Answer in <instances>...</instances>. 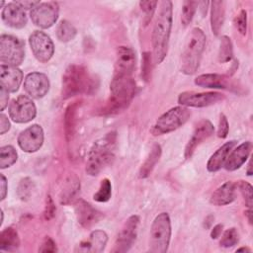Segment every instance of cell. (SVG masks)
Segmentation results:
<instances>
[{
    "instance_id": "c3c4849f",
    "label": "cell",
    "mask_w": 253,
    "mask_h": 253,
    "mask_svg": "<svg viewBox=\"0 0 253 253\" xmlns=\"http://www.w3.org/2000/svg\"><path fill=\"white\" fill-rule=\"evenodd\" d=\"M0 187H1V201H3L6 197L7 194V180L3 174H1V182H0Z\"/></svg>"
},
{
    "instance_id": "e575fe53",
    "label": "cell",
    "mask_w": 253,
    "mask_h": 253,
    "mask_svg": "<svg viewBox=\"0 0 253 253\" xmlns=\"http://www.w3.org/2000/svg\"><path fill=\"white\" fill-rule=\"evenodd\" d=\"M198 6H199V2L198 1L186 0V1L183 2L181 22H182V25L184 27H187L192 22Z\"/></svg>"
},
{
    "instance_id": "ba28073f",
    "label": "cell",
    "mask_w": 253,
    "mask_h": 253,
    "mask_svg": "<svg viewBox=\"0 0 253 253\" xmlns=\"http://www.w3.org/2000/svg\"><path fill=\"white\" fill-rule=\"evenodd\" d=\"M24 42L12 35H2L0 37V60L3 64L17 66L25 57Z\"/></svg>"
},
{
    "instance_id": "836d02e7",
    "label": "cell",
    "mask_w": 253,
    "mask_h": 253,
    "mask_svg": "<svg viewBox=\"0 0 253 253\" xmlns=\"http://www.w3.org/2000/svg\"><path fill=\"white\" fill-rule=\"evenodd\" d=\"M35 191V183L34 181L29 178H23L17 187V195L22 201H28L33 196V193Z\"/></svg>"
},
{
    "instance_id": "7dc6e473",
    "label": "cell",
    "mask_w": 253,
    "mask_h": 253,
    "mask_svg": "<svg viewBox=\"0 0 253 253\" xmlns=\"http://www.w3.org/2000/svg\"><path fill=\"white\" fill-rule=\"evenodd\" d=\"M17 4H19L22 8H24L25 10L26 9H34L37 5H39L41 2L40 1H27V0H24V1H15Z\"/></svg>"
},
{
    "instance_id": "f1b7e54d",
    "label": "cell",
    "mask_w": 253,
    "mask_h": 253,
    "mask_svg": "<svg viewBox=\"0 0 253 253\" xmlns=\"http://www.w3.org/2000/svg\"><path fill=\"white\" fill-rule=\"evenodd\" d=\"M79 191H80L79 180L75 176L69 177L65 181V184L62 188V191L60 194V203L64 205H68L72 203L76 199Z\"/></svg>"
},
{
    "instance_id": "e0dca14e",
    "label": "cell",
    "mask_w": 253,
    "mask_h": 253,
    "mask_svg": "<svg viewBox=\"0 0 253 253\" xmlns=\"http://www.w3.org/2000/svg\"><path fill=\"white\" fill-rule=\"evenodd\" d=\"M213 131H214V127L209 120L200 121L197 124L193 131V134L185 147V151H184L185 158L186 159L191 158L195 150L197 149V147L200 144H202L205 140H207L209 137H211L213 134Z\"/></svg>"
},
{
    "instance_id": "4fadbf2b",
    "label": "cell",
    "mask_w": 253,
    "mask_h": 253,
    "mask_svg": "<svg viewBox=\"0 0 253 253\" xmlns=\"http://www.w3.org/2000/svg\"><path fill=\"white\" fill-rule=\"evenodd\" d=\"M29 43L34 56L40 62H47L53 55L54 45L45 33L35 31L29 37Z\"/></svg>"
},
{
    "instance_id": "cb8c5ba5",
    "label": "cell",
    "mask_w": 253,
    "mask_h": 253,
    "mask_svg": "<svg viewBox=\"0 0 253 253\" xmlns=\"http://www.w3.org/2000/svg\"><path fill=\"white\" fill-rule=\"evenodd\" d=\"M235 189L236 184L232 181H227L211 194L210 202L217 207L231 204L235 200Z\"/></svg>"
},
{
    "instance_id": "484cf974",
    "label": "cell",
    "mask_w": 253,
    "mask_h": 253,
    "mask_svg": "<svg viewBox=\"0 0 253 253\" xmlns=\"http://www.w3.org/2000/svg\"><path fill=\"white\" fill-rule=\"evenodd\" d=\"M211 8V27L215 36H218L225 18V2L220 0L212 1Z\"/></svg>"
},
{
    "instance_id": "3957f363",
    "label": "cell",
    "mask_w": 253,
    "mask_h": 253,
    "mask_svg": "<svg viewBox=\"0 0 253 253\" xmlns=\"http://www.w3.org/2000/svg\"><path fill=\"white\" fill-rule=\"evenodd\" d=\"M110 91V97L99 110V115H116L126 110L135 95L136 83L132 77L113 78Z\"/></svg>"
},
{
    "instance_id": "f907efd6",
    "label": "cell",
    "mask_w": 253,
    "mask_h": 253,
    "mask_svg": "<svg viewBox=\"0 0 253 253\" xmlns=\"http://www.w3.org/2000/svg\"><path fill=\"white\" fill-rule=\"evenodd\" d=\"M210 3L208 2V1H203V2H199V5H201L202 7H201V10H202V15H203V17L206 15V13H207V7H208V5H209Z\"/></svg>"
},
{
    "instance_id": "6da1fadb",
    "label": "cell",
    "mask_w": 253,
    "mask_h": 253,
    "mask_svg": "<svg viewBox=\"0 0 253 253\" xmlns=\"http://www.w3.org/2000/svg\"><path fill=\"white\" fill-rule=\"evenodd\" d=\"M99 86V81L88 69L81 64L69 65L63 75L61 83L62 99H69L80 94H93Z\"/></svg>"
},
{
    "instance_id": "5b68a950",
    "label": "cell",
    "mask_w": 253,
    "mask_h": 253,
    "mask_svg": "<svg viewBox=\"0 0 253 253\" xmlns=\"http://www.w3.org/2000/svg\"><path fill=\"white\" fill-rule=\"evenodd\" d=\"M206 35L200 28H193L188 34L180 59L181 72L186 75L196 73L206 46Z\"/></svg>"
},
{
    "instance_id": "7a4b0ae2",
    "label": "cell",
    "mask_w": 253,
    "mask_h": 253,
    "mask_svg": "<svg viewBox=\"0 0 253 253\" xmlns=\"http://www.w3.org/2000/svg\"><path fill=\"white\" fill-rule=\"evenodd\" d=\"M172 28V2H160L158 16L152 31V59L155 64L161 63L168 50V42Z\"/></svg>"
},
{
    "instance_id": "11a10c76",
    "label": "cell",
    "mask_w": 253,
    "mask_h": 253,
    "mask_svg": "<svg viewBox=\"0 0 253 253\" xmlns=\"http://www.w3.org/2000/svg\"><path fill=\"white\" fill-rule=\"evenodd\" d=\"M3 217H4V213H3V211L1 210V221H0V225H1L2 222H3Z\"/></svg>"
},
{
    "instance_id": "d590c367",
    "label": "cell",
    "mask_w": 253,
    "mask_h": 253,
    "mask_svg": "<svg viewBox=\"0 0 253 253\" xmlns=\"http://www.w3.org/2000/svg\"><path fill=\"white\" fill-rule=\"evenodd\" d=\"M112 196V184L109 179L105 178L101 181L99 190L94 194L93 199L99 203H106Z\"/></svg>"
},
{
    "instance_id": "d4e9b609",
    "label": "cell",
    "mask_w": 253,
    "mask_h": 253,
    "mask_svg": "<svg viewBox=\"0 0 253 253\" xmlns=\"http://www.w3.org/2000/svg\"><path fill=\"white\" fill-rule=\"evenodd\" d=\"M235 140H229L222 144L217 150L213 152V154L210 157L207 163V169L209 172H216L218 171L225 163L230 151L235 146Z\"/></svg>"
},
{
    "instance_id": "b9f144b4",
    "label": "cell",
    "mask_w": 253,
    "mask_h": 253,
    "mask_svg": "<svg viewBox=\"0 0 253 253\" xmlns=\"http://www.w3.org/2000/svg\"><path fill=\"white\" fill-rule=\"evenodd\" d=\"M54 213H55V205H54L51 197L48 195L45 200V207H44V211H43L44 218L47 220L51 219L54 216Z\"/></svg>"
},
{
    "instance_id": "1f68e13d",
    "label": "cell",
    "mask_w": 253,
    "mask_h": 253,
    "mask_svg": "<svg viewBox=\"0 0 253 253\" xmlns=\"http://www.w3.org/2000/svg\"><path fill=\"white\" fill-rule=\"evenodd\" d=\"M232 57H233V46H232L231 40L227 36H222L219 42L217 59L220 63H225L230 61Z\"/></svg>"
},
{
    "instance_id": "5bb4252c",
    "label": "cell",
    "mask_w": 253,
    "mask_h": 253,
    "mask_svg": "<svg viewBox=\"0 0 253 253\" xmlns=\"http://www.w3.org/2000/svg\"><path fill=\"white\" fill-rule=\"evenodd\" d=\"M135 68V53L132 48L122 45L116 53V61L113 78L131 77Z\"/></svg>"
},
{
    "instance_id": "d6a6232c",
    "label": "cell",
    "mask_w": 253,
    "mask_h": 253,
    "mask_svg": "<svg viewBox=\"0 0 253 253\" xmlns=\"http://www.w3.org/2000/svg\"><path fill=\"white\" fill-rule=\"evenodd\" d=\"M17 151L12 145H5L0 148V168L5 169L17 161Z\"/></svg>"
},
{
    "instance_id": "7c38bea8",
    "label": "cell",
    "mask_w": 253,
    "mask_h": 253,
    "mask_svg": "<svg viewBox=\"0 0 253 253\" xmlns=\"http://www.w3.org/2000/svg\"><path fill=\"white\" fill-rule=\"evenodd\" d=\"M224 99V96L218 92H182L178 96V103L184 107L203 108L216 104Z\"/></svg>"
},
{
    "instance_id": "74e56055",
    "label": "cell",
    "mask_w": 253,
    "mask_h": 253,
    "mask_svg": "<svg viewBox=\"0 0 253 253\" xmlns=\"http://www.w3.org/2000/svg\"><path fill=\"white\" fill-rule=\"evenodd\" d=\"M237 188L240 190L243 199L245 201V205L248 209L252 208L253 204V195H252V186L246 182V181H239L238 184L236 185Z\"/></svg>"
},
{
    "instance_id": "83f0119b",
    "label": "cell",
    "mask_w": 253,
    "mask_h": 253,
    "mask_svg": "<svg viewBox=\"0 0 253 253\" xmlns=\"http://www.w3.org/2000/svg\"><path fill=\"white\" fill-rule=\"evenodd\" d=\"M20 246L18 232L13 227H6L0 233V249L3 251H15Z\"/></svg>"
},
{
    "instance_id": "ffe728a7",
    "label": "cell",
    "mask_w": 253,
    "mask_h": 253,
    "mask_svg": "<svg viewBox=\"0 0 253 253\" xmlns=\"http://www.w3.org/2000/svg\"><path fill=\"white\" fill-rule=\"evenodd\" d=\"M74 210L78 222L81 226L85 228L91 227L92 225L97 223L102 217L101 212L94 209L89 203L84 200H77Z\"/></svg>"
},
{
    "instance_id": "2e32d148",
    "label": "cell",
    "mask_w": 253,
    "mask_h": 253,
    "mask_svg": "<svg viewBox=\"0 0 253 253\" xmlns=\"http://www.w3.org/2000/svg\"><path fill=\"white\" fill-rule=\"evenodd\" d=\"M43 143V130L40 125H32L18 136V144L20 148L28 153L38 151Z\"/></svg>"
},
{
    "instance_id": "52a82bcc",
    "label": "cell",
    "mask_w": 253,
    "mask_h": 253,
    "mask_svg": "<svg viewBox=\"0 0 253 253\" xmlns=\"http://www.w3.org/2000/svg\"><path fill=\"white\" fill-rule=\"evenodd\" d=\"M191 117L187 107L177 106L162 114L152 126L150 131L153 135H161L176 130L182 126Z\"/></svg>"
},
{
    "instance_id": "9c48e42d",
    "label": "cell",
    "mask_w": 253,
    "mask_h": 253,
    "mask_svg": "<svg viewBox=\"0 0 253 253\" xmlns=\"http://www.w3.org/2000/svg\"><path fill=\"white\" fill-rule=\"evenodd\" d=\"M8 114L13 122L26 124L35 119L37 115V108L30 97L20 95L10 103L8 107Z\"/></svg>"
},
{
    "instance_id": "bcb514c9",
    "label": "cell",
    "mask_w": 253,
    "mask_h": 253,
    "mask_svg": "<svg viewBox=\"0 0 253 253\" xmlns=\"http://www.w3.org/2000/svg\"><path fill=\"white\" fill-rule=\"evenodd\" d=\"M9 129H10V122L4 114H1L0 115V134H4Z\"/></svg>"
},
{
    "instance_id": "4316f807",
    "label": "cell",
    "mask_w": 253,
    "mask_h": 253,
    "mask_svg": "<svg viewBox=\"0 0 253 253\" xmlns=\"http://www.w3.org/2000/svg\"><path fill=\"white\" fill-rule=\"evenodd\" d=\"M80 102L76 101L68 105L64 114V133L67 141H70L75 133L77 124V110Z\"/></svg>"
},
{
    "instance_id": "f546056e",
    "label": "cell",
    "mask_w": 253,
    "mask_h": 253,
    "mask_svg": "<svg viewBox=\"0 0 253 253\" xmlns=\"http://www.w3.org/2000/svg\"><path fill=\"white\" fill-rule=\"evenodd\" d=\"M161 156V146L159 144H154L146 157L145 161L142 163L139 171L138 176L139 178H146L150 175L153 168L155 167L156 163L159 161V158Z\"/></svg>"
},
{
    "instance_id": "ee69618b",
    "label": "cell",
    "mask_w": 253,
    "mask_h": 253,
    "mask_svg": "<svg viewBox=\"0 0 253 253\" xmlns=\"http://www.w3.org/2000/svg\"><path fill=\"white\" fill-rule=\"evenodd\" d=\"M57 251L55 242L50 237H45L39 248V252H55Z\"/></svg>"
},
{
    "instance_id": "44dd1931",
    "label": "cell",
    "mask_w": 253,
    "mask_h": 253,
    "mask_svg": "<svg viewBox=\"0 0 253 253\" xmlns=\"http://www.w3.org/2000/svg\"><path fill=\"white\" fill-rule=\"evenodd\" d=\"M23 80V72L17 66L1 64L0 65V86L8 92H16Z\"/></svg>"
},
{
    "instance_id": "8d00e7d4",
    "label": "cell",
    "mask_w": 253,
    "mask_h": 253,
    "mask_svg": "<svg viewBox=\"0 0 253 253\" xmlns=\"http://www.w3.org/2000/svg\"><path fill=\"white\" fill-rule=\"evenodd\" d=\"M238 237H239V235H238L236 228H234V227L228 228L221 235V238L219 240V245L224 248L232 247L238 242V240H239Z\"/></svg>"
},
{
    "instance_id": "db71d44e",
    "label": "cell",
    "mask_w": 253,
    "mask_h": 253,
    "mask_svg": "<svg viewBox=\"0 0 253 253\" xmlns=\"http://www.w3.org/2000/svg\"><path fill=\"white\" fill-rule=\"evenodd\" d=\"M242 251H245V252H251V249L248 248V247H241V248H238L236 250V252H242Z\"/></svg>"
},
{
    "instance_id": "681fc988",
    "label": "cell",
    "mask_w": 253,
    "mask_h": 253,
    "mask_svg": "<svg viewBox=\"0 0 253 253\" xmlns=\"http://www.w3.org/2000/svg\"><path fill=\"white\" fill-rule=\"evenodd\" d=\"M222 228H223V225H222L221 223H218V224L214 225L213 228H212L211 231V237L212 239L218 238V237L220 236V234H221Z\"/></svg>"
},
{
    "instance_id": "ac0fdd59",
    "label": "cell",
    "mask_w": 253,
    "mask_h": 253,
    "mask_svg": "<svg viewBox=\"0 0 253 253\" xmlns=\"http://www.w3.org/2000/svg\"><path fill=\"white\" fill-rule=\"evenodd\" d=\"M24 89L30 97L41 99L44 97L49 90L48 77L41 72L29 73L24 80Z\"/></svg>"
},
{
    "instance_id": "9a60e30c",
    "label": "cell",
    "mask_w": 253,
    "mask_h": 253,
    "mask_svg": "<svg viewBox=\"0 0 253 253\" xmlns=\"http://www.w3.org/2000/svg\"><path fill=\"white\" fill-rule=\"evenodd\" d=\"M195 84L199 87L213 88V89H225L238 93L241 87L231 79L230 76L217 73H206L201 74L195 78Z\"/></svg>"
},
{
    "instance_id": "ab89813d",
    "label": "cell",
    "mask_w": 253,
    "mask_h": 253,
    "mask_svg": "<svg viewBox=\"0 0 253 253\" xmlns=\"http://www.w3.org/2000/svg\"><path fill=\"white\" fill-rule=\"evenodd\" d=\"M234 24H235V27L238 30V32L241 35L245 36L246 31H247V13L245 10H241L239 12V14L235 17Z\"/></svg>"
},
{
    "instance_id": "f35d334b",
    "label": "cell",
    "mask_w": 253,
    "mask_h": 253,
    "mask_svg": "<svg viewBox=\"0 0 253 253\" xmlns=\"http://www.w3.org/2000/svg\"><path fill=\"white\" fill-rule=\"evenodd\" d=\"M157 4H158L157 1H140L139 2V7L144 12L145 25H147L149 23V21L151 20L153 14L155 12Z\"/></svg>"
},
{
    "instance_id": "277c9868",
    "label": "cell",
    "mask_w": 253,
    "mask_h": 253,
    "mask_svg": "<svg viewBox=\"0 0 253 253\" xmlns=\"http://www.w3.org/2000/svg\"><path fill=\"white\" fill-rule=\"evenodd\" d=\"M117 135L115 132L106 134L94 142L87 156L86 173L90 176L98 175L104 168L115 160Z\"/></svg>"
},
{
    "instance_id": "816d5d0a",
    "label": "cell",
    "mask_w": 253,
    "mask_h": 253,
    "mask_svg": "<svg viewBox=\"0 0 253 253\" xmlns=\"http://www.w3.org/2000/svg\"><path fill=\"white\" fill-rule=\"evenodd\" d=\"M245 214L247 215V217H248V221H249V223L251 224V223H252V210H251V209H248V210H247V211L245 212Z\"/></svg>"
},
{
    "instance_id": "f6af8a7d",
    "label": "cell",
    "mask_w": 253,
    "mask_h": 253,
    "mask_svg": "<svg viewBox=\"0 0 253 253\" xmlns=\"http://www.w3.org/2000/svg\"><path fill=\"white\" fill-rule=\"evenodd\" d=\"M8 93L9 92L4 87L0 86V110L1 111H3L8 105V99H9Z\"/></svg>"
},
{
    "instance_id": "f5cc1de1",
    "label": "cell",
    "mask_w": 253,
    "mask_h": 253,
    "mask_svg": "<svg viewBox=\"0 0 253 253\" xmlns=\"http://www.w3.org/2000/svg\"><path fill=\"white\" fill-rule=\"evenodd\" d=\"M251 167H252V161L250 160V161H249V163H248V166H247V175H248V176H251V175H252Z\"/></svg>"
},
{
    "instance_id": "4dcf8cb0",
    "label": "cell",
    "mask_w": 253,
    "mask_h": 253,
    "mask_svg": "<svg viewBox=\"0 0 253 253\" xmlns=\"http://www.w3.org/2000/svg\"><path fill=\"white\" fill-rule=\"evenodd\" d=\"M76 36L75 27L67 20H62L56 27V37L62 42L72 41Z\"/></svg>"
},
{
    "instance_id": "d6986e66",
    "label": "cell",
    "mask_w": 253,
    "mask_h": 253,
    "mask_svg": "<svg viewBox=\"0 0 253 253\" xmlns=\"http://www.w3.org/2000/svg\"><path fill=\"white\" fill-rule=\"evenodd\" d=\"M2 21L9 27L14 29H22L27 24V15L25 9L16 2L6 4L1 13Z\"/></svg>"
},
{
    "instance_id": "7402d4cb",
    "label": "cell",
    "mask_w": 253,
    "mask_h": 253,
    "mask_svg": "<svg viewBox=\"0 0 253 253\" xmlns=\"http://www.w3.org/2000/svg\"><path fill=\"white\" fill-rule=\"evenodd\" d=\"M107 241H108V235L104 230H94L90 233L87 239L81 241L76 246L74 251L100 253L104 251Z\"/></svg>"
},
{
    "instance_id": "603a6c76",
    "label": "cell",
    "mask_w": 253,
    "mask_h": 253,
    "mask_svg": "<svg viewBox=\"0 0 253 253\" xmlns=\"http://www.w3.org/2000/svg\"><path fill=\"white\" fill-rule=\"evenodd\" d=\"M252 149L251 141H245L232 149L224 163V168L227 171H234L240 168L250 155Z\"/></svg>"
},
{
    "instance_id": "7bdbcfd3",
    "label": "cell",
    "mask_w": 253,
    "mask_h": 253,
    "mask_svg": "<svg viewBox=\"0 0 253 253\" xmlns=\"http://www.w3.org/2000/svg\"><path fill=\"white\" fill-rule=\"evenodd\" d=\"M150 52H144L143 53V59H142V66H141V75L144 78V80H148L149 73H150Z\"/></svg>"
},
{
    "instance_id": "60d3db41",
    "label": "cell",
    "mask_w": 253,
    "mask_h": 253,
    "mask_svg": "<svg viewBox=\"0 0 253 253\" xmlns=\"http://www.w3.org/2000/svg\"><path fill=\"white\" fill-rule=\"evenodd\" d=\"M228 130H229V125H228L227 119L224 114H220L218 126H217V136L219 138H225L228 134Z\"/></svg>"
},
{
    "instance_id": "8992f818",
    "label": "cell",
    "mask_w": 253,
    "mask_h": 253,
    "mask_svg": "<svg viewBox=\"0 0 253 253\" xmlns=\"http://www.w3.org/2000/svg\"><path fill=\"white\" fill-rule=\"evenodd\" d=\"M171 238V220L167 212H160L155 216L150 227L149 251L165 253L168 250Z\"/></svg>"
},
{
    "instance_id": "30bf717a",
    "label": "cell",
    "mask_w": 253,
    "mask_h": 253,
    "mask_svg": "<svg viewBox=\"0 0 253 253\" xmlns=\"http://www.w3.org/2000/svg\"><path fill=\"white\" fill-rule=\"evenodd\" d=\"M139 225V216L136 214L130 215L122 226L118 233L112 252L122 253L126 252L130 249L133 242L135 241Z\"/></svg>"
},
{
    "instance_id": "8fae6325",
    "label": "cell",
    "mask_w": 253,
    "mask_h": 253,
    "mask_svg": "<svg viewBox=\"0 0 253 253\" xmlns=\"http://www.w3.org/2000/svg\"><path fill=\"white\" fill-rule=\"evenodd\" d=\"M58 12L59 8L56 2H42L31 10L30 17L36 26L42 29H47L55 24L58 18Z\"/></svg>"
}]
</instances>
